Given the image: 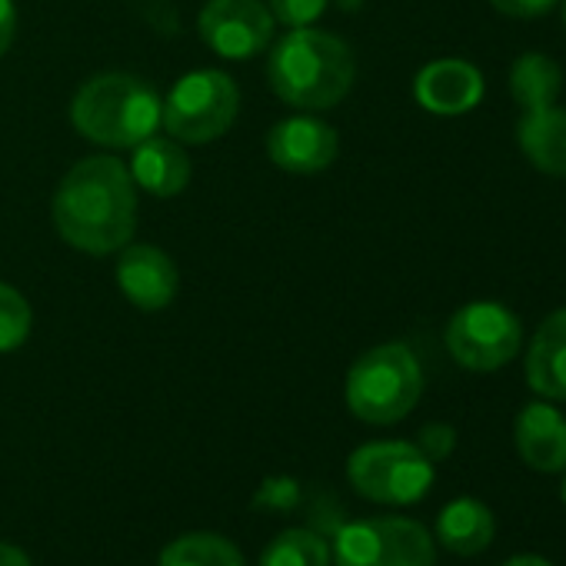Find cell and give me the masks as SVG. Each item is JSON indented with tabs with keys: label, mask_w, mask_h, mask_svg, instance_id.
Masks as SVG:
<instances>
[{
	"label": "cell",
	"mask_w": 566,
	"mask_h": 566,
	"mask_svg": "<svg viewBox=\"0 0 566 566\" xmlns=\"http://www.w3.org/2000/svg\"><path fill=\"white\" fill-rule=\"evenodd\" d=\"M523 347V327L516 314L493 301H473L460 307L447 324L450 357L473 374H493L506 367Z\"/></svg>",
	"instance_id": "obj_8"
},
{
	"label": "cell",
	"mask_w": 566,
	"mask_h": 566,
	"mask_svg": "<svg viewBox=\"0 0 566 566\" xmlns=\"http://www.w3.org/2000/svg\"><path fill=\"white\" fill-rule=\"evenodd\" d=\"M526 384L543 400H566V307L536 327L526 350Z\"/></svg>",
	"instance_id": "obj_15"
},
{
	"label": "cell",
	"mask_w": 566,
	"mask_h": 566,
	"mask_svg": "<svg viewBox=\"0 0 566 566\" xmlns=\"http://www.w3.org/2000/svg\"><path fill=\"white\" fill-rule=\"evenodd\" d=\"M34 331V311L28 297L0 280V354H14L28 344Z\"/></svg>",
	"instance_id": "obj_21"
},
{
	"label": "cell",
	"mask_w": 566,
	"mask_h": 566,
	"mask_svg": "<svg viewBox=\"0 0 566 566\" xmlns=\"http://www.w3.org/2000/svg\"><path fill=\"white\" fill-rule=\"evenodd\" d=\"M357 81V61L344 38L314 28H294L270 44L266 84L297 111L337 107Z\"/></svg>",
	"instance_id": "obj_2"
},
{
	"label": "cell",
	"mask_w": 566,
	"mask_h": 566,
	"mask_svg": "<svg viewBox=\"0 0 566 566\" xmlns=\"http://www.w3.org/2000/svg\"><path fill=\"white\" fill-rule=\"evenodd\" d=\"M240 114V87L227 71L200 67L167 91L160 111V130L184 147H203L220 140Z\"/></svg>",
	"instance_id": "obj_5"
},
{
	"label": "cell",
	"mask_w": 566,
	"mask_h": 566,
	"mask_svg": "<svg viewBox=\"0 0 566 566\" xmlns=\"http://www.w3.org/2000/svg\"><path fill=\"white\" fill-rule=\"evenodd\" d=\"M563 91V71L553 57L546 54H523L513 61L510 67V94L516 101L520 111H536V107H549L556 104Z\"/></svg>",
	"instance_id": "obj_18"
},
{
	"label": "cell",
	"mask_w": 566,
	"mask_h": 566,
	"mask_svg": "<svg viewBox=\"0 0 566 566\" xmlns=\"http://www.w3.org/2000/svg\"><path fill=\"white\" fill-rule=\"evenodd\" d=\"M559 496H563V503H566V476H563V486H559Z\"/></svg>",
	"instance_id": "obj_28"
},
{
	"label": "cell",
	"mask_w": 566,
	"mask_h": 566,
	"mask_svg": "<svg viewBox=\"0 0 566 566\" xmlns=\"http://www.w3.org/2000/svg\"><path fill=\"white\" fill-rule=\"evenodd\" d=\"M260 566H331V546L314 530L294 526L266 543Z\"/></svg>",
	"instance_id": "obj_20"
},
{
	"label": "cell",
	"mask_w": 566,
	"mask_h": 566,
	"mask_svg": "<svg viewBox=\"0 0 566 566\" xmlns=\"http://www.w3.org/2000/svg\"><path fill=\"white\" fill-rule=\"evenodd\" d=\"M417 447L430 463H440L457 450V430L450 423H427L417 433Z\"/></svg>",
	"instance_id": "obj_23"
},
{
	"label": "cell",
	"mask_w": 566,
	"mask_h": 566,
	"mask_svg": "<svg viewBox=\"0 0 566 566\" xmlns=\"http://www.w3.org/2000/svg\"><path fill=\"white\" fill-rule=\"evenodd\" d=\"M273 28L266 0H207L197 18L200 41L223 61L260 57L273 44Z\"/></svg>",
	"instance_id": "obj_9"
},
{
	"label": "cell",
	"mask_w": 566,
	"mask_h": 566,
	"mask_svg": "<svg viewBox=\"0 0 566 566\" xmlns=\"http://www.w3.org/2000/svg\"><path fill=\"white\" fill-rule=\"evenodd\" d=\"M516 144L526 160L549 177H566V111L549 104L523 111L516 124Z\"/></svg>",
	"instance_id": "obj_16"
},
{
	"label": "cell",
	"mask_w": 566,
	"mask_h": 566,
	"mask_svg": "<svg viewBox=\"0 0 566 566\" xmlns=\"http://www.w3.org/2000/svg\"><path fill=\"white\" fill-rule=\"evenodd\" d=\"M127 170H130V180L137 184V190L160 197V200L180 197L193 180V164H190L184 144L167 137L164 130L150 134L137 147H130Z\"/></svg>",
	"instance_id": "obj_13"
},
{
	"label": "cell",
	"mask_w": 566,
	"mask_h": 566,
	"mask_svg": "<svg viewBox=\"0 0 566 566\" xmlns=\"http://www.w3.org/2000/svg\"><path fill=\"white\" fill-rule=\"evenodd\" d=\"M503 566H553V563H549V559H543V556H536V553H520V556L506 559Z\"/></svg>",
	"instance_id": "obj_27"
},
{
	"label": "cell",
	"mask_w": 566,
	"mask_h": 566,
	"mask_svg": "<svg viewBox=\"0 0 566 566\" xmlns=\"http://www.w3.org/2000/svg\"><path fill=\"white\" fill-rule=\"evenodd\" d=\"M493 536H496V516L476 496H457L437 516V539L443 543V549L457 556L483 553L493 543Z\"/></svg>",
	"instance_id": "obj_17"
},
{
	"label": "cell",
	"mask_w": 566,
	"mask_h": 566,
	"mask_svg": "<svg viewBox=\"0 0 566 566\" xmlns=\"http://www.w3.org/2000/svg\"><path fill=\"white\" fill-rule=\"evenodd\" d=\"M137 184L127 164L107 154L77 160L51 200L61 240L91 256L120 253L137 233Z\"/></svg>",
	"instance_id": "obj_1"
},
{
	"label": "cell",
	"mask_w": 566,
	"mask_h": 566,
	"mask_svg": "<svg viewBox=\"0 0 566 566\" xmlns=\"http://www.w3.org/2000/svg\"><path fill=\"white\" fill-rule=\"evenodd\" d=\"M117 287L137 311H164L177 301L180 270L170 253L154 243H127L117 256Z\"/></svg>",
	"instance_id": "obj_11"
},
{
	"label": "cell",
	"mask_w": 566,
	"mask_h": 566,
	"mask_svg": "<svg viewBox=\"0 0 566 566\" xmlns=\"http://www.w3.org/2000/svg\"><path fill=\"white\" fill-rule=\"evenodd\" d=\"M337 566H433L437 546L423 523L407 516H370L347 523L334 543Z\"/></svg>",
	"instance_id": "obj_7"
},
{
	"label": "cell",
	"mask_w": 566,
	"mask_h": 566,
	"mask_svg": "<svg viewBox=\"0 0 566 566\" xmlns=\"http://www.w3.org/2000/svg\"><path fill=\"white\" fill-rule=\"evenodd\" d=\"M483 74L460 57H443L430 61L417 77H413V97L427 114L437 117H463L476 111L483 101Z\"/></svg>",
	"instance_id": "obj_12"
},
{
	"label": "cell",
	"mask_w": 566,
	"mask_h": 566,
	"mask_svg": "<svg viewBox=\"0 0 566 566\" xmlns=\"http://www.w3.org/2000/svg\"><path fill=\"white\" fill-rule=\"evenodd\" d=\"M513 443L520 460L536 473L566 470V417L553 403H526L513 420Z\"/></svg>",
	"instance_id": "obj_14"
},
{
	"label": "cell",
	"mask_w": 566,
	"mask_h": 566,
	"mask_svg": "<svg viewBox=\"0 0 566 566\" xmlns=\"http://www.w3.org/2000/svg\"><path fill=\"white\" fill-rule=\"evenodd\" d=\"M423 397V367L407 344H380L354 360L344 384L347 410L374 427L400 423Z\"/></svg>",
	"instance_id": "obj_4"
},
{
	"label": "cell",
	"mask_w": 566,
	"mask_h": 566,
	"mask_svg": "<svg viewBox=\"0 0 566 566\" xmlns=\"http://www.w3.org/2000/svg\"><path fill=\"white\" fill-rule=\"evenodd\" d=\"M157 566H243V556L227 536L187 533L160 549Z\"/></svg>",
	"instance_id": "obj_19"
},
{
	"label": "cell",
	"mask_w": 566,
	"mask_h": 566,
	"mask_svg": "<svg viewBox=\"0 0 566 566\" xmlns=\"http://www.w3.org/2000/svg\"><path fill=\"white\" fill-rule=\"evenodd\" d=\"M563 24H566V0H563Z\"/></svg>",
	"instance_id": "obj_29"
},
{
	"label": "cell",
	"mask_w": 566,
	"mask_h": 566,
	"mask_svg": "<svg viewBox=\"0 0 566 566\" xmlns=\"http://www.w3.org/2000/svg\"><path fill=\"white\" fill-rule=\"evenodd\" d=\"M164 97L140 77L107 71L77 87L71 124L81 137L107 150H130L160 130Z\"/></svg>",
	"instance_id": "obj_3"
},
{
	"label": "cell",
	"mask_w": 566,
	"mask_h": 566,
	"mask_svg": "<svg viewBox=\"0 0 566 566\" xmlns=\"http://www.w3.org/2000/svg\"><path fill=\"white\" fill-rule=\"evenodd\" d=\"M337 154H340L337 130L314 114L283 117L266 134V157L283 174H297V177L324 174L327 167H334Z\"/></svg>",
	"instance_id": "obj_10"
},
{
	"label": "cell",
	"mask_w": 566,
	"mask_h": 566,
	"mask_svg": "<svg viewBox=\"0 0 566 566\" xmlns=\"http://www.w3.org/2000/svg\"><path fill=\"white\" fill-rule=\"evenodd\" d=\"M490 4L500 11V14H506V18H543V14H549L559 0H490Z\"/></svg>",
	"instance_id": "obj_24"
},
{
	"label": "cell",
	"mask_w": 566,
	"mask_h": 566,
	"mask_svg": "<svg viewBox=\"0 0 566 566\" xmlns=\"http://www.w3.org/2000/svg\"><path fill=\"white\" fill-rule=\"evenodd\" d=\"M18 34V8L14 0H0V57H4Z\"/></svg>",
	"instance_id": "obj_25"
},
{
	"label": "cell",
	"mask_w": 566,
	"mask_h": 566,
	"mask_svg": "<svg viewBox=\"0 0 566 566\" xmlns=\"http://www.w3.org/2000/svg\"><path fill=\"white\" fill-rule=\"evenodd\" d=\"M266 8L280 28L294 31V28H314L327 11V0H266Z\"/></svg>",
	"instance_id": "obj_22"
},
{
	"label": "cell",
	"mask_w": 566,
	"mask_h": 566,
	"mask_svg": "<svg viewBox=\"0 0 566 566\" xmlns=\"http://www.w3.org/2000/svg\"><path fill=\"white\" fill-rule=\"evenodd\" d=\"M0 566H34V563H31V556L21 546L0 539Z\"/></svg>",
	"instance_id": "obj_26"
},
{
	"label": "cell",
	"mask_w": 566,
	"mask_h": 566,
	"mask_svg": "<svg viewBox=\"0 0 566 566\" xmlns=\"http://www.w3.org/2000/svg\"><path fill=\"white\" fill-rule=\"evenodd\" d=\"M347 476L354 490L374 503L410 506L433 486V463L407 440H374L350 453Z\"/></svg>",
	"instance_id": "obj_6"
}]
</instances>
